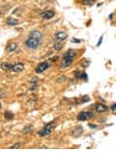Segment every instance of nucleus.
Wrapping results in <instances>:
<instances>
[{
	"instance_id": "obj_20",
	"label": "nucleus",
	"mask_w": 116,
	"mask_h": 164,
	"mask_svg": "<svg viewBox=\"0 0 116 164\" xmlns=\"http://www.w3.org/2000/svg\"><path fill=\"white\" fill-rule=\"evenodd\" d=\"M63 81H66V77H64V76H61V77L57 78V82H63Z\"/></svg>"
},
{
	"instance_id": "obj_26",
	"label": "nucleus",
	"mask_w": 116,
	"mask_h": 164,
	"mask_svg": "<svg viewBox=\"0 0 116 164\" xmlns=\"http://www.w3.org/2000/svg\"><path fill=\"white\" fill-rule=\"evenodd\" d=\"M58 60V57H52L51 58V61H52V62H54V61H57Z\"/></svg>"
},
{
	"instance_id": "obj_10",
	"label": "nucleus",
	"mask_w": 116,
	"mask_h": 164,
	"mask_svg": "<svg viewBox=\"0 0 116 164\" xmlns=\"http://www.w3.org/2000/svg\"><path fill=\"white\" fill-rule=\"evenodd\" d=\"M16 48H17V44L16 42H10V44H8V46H6V51L8 52H14Z\"/></svg>"
},
{
	"instance_id": "obj_8",
	"label": "nucleus",
	"mask_w": 116,
	"mask_h": 164,
	"mask_svg": "<svg viewBox=\"0 0 116 164\" xmlns=\"http://www.w3.org/2000/svg\"><path fill=\"white\" fill-rule=\"evenodd\" d=\"M95 109H96V112H99V113H104V112L107 111V107L104 103H98L96 106H95Z\"/></svg>"
},
{
	"instance_id": "obj_27",
	"label": "nucleus",
	"mask_w": 116,
	"mask_h": 164,
	"mask_svg": "<svg viewBox=\"0 0 116 164\" xmlns=\"http://www.w3.org/2000/svg\"><path fill=\"white\" fill-rule=\"evenodd\" d=\"M0 109H1V103H0Z\"/></svg>"
},
{
	"instance_id": "obj_24",
	"label": "nucleus",
	"mask_w": 116,
	"mask_h": 164,
	"mask_svg": "<svg viewBox=\"0 0 116 164\" xmlns=\"http://www.w3.org/2000/svg\"><path fill=\"white\" fill-rule=\"evenodd\" d=\"M115 103H112V106H111V111H112V112H115Z\"/></svg>"
},
{
	"instance_id": "obj_18",
	"label": "nucleus",
	"mask_w": 116,
	"mask_h": 164,
	"mask_svg": "<svg viewBox=\"0 0 116 164\" xmlns=\"http://www.w3.org/2000/svg\"><path fill=\"white\" fill-rule=\"evenodd\" d=\"M20 147H21V143H16V144L11 145V147H10V149H16V148H20Z\"/></svg>"
},
{
	"instance_id": "obj_1",
	"label": "nucleus",
	"mask_w": 116,
	"mask_h": 164,
	"mask_svg": "<svg viewBox=\"0 0 116 164\" xmlns=\"http://www.w3.org/2000/svg\"><path fill=\"white\" fill-rule=\"evenodd\" d=\"M42 37H43V35H42L41 31H38V30H32L29 34L27 39L25 40V46L27 48H30V50H36L41 45Z\"/></svg>"
},
{
	"instance_id": "obj_12",
	"label": "nucleus",
	"mask_w": 116,
	"mask_h": 164,
	"mask_svg": "<svg viewBox=\"0 0 116 164\" xmlns=\"http://www.w3.org/2000/svg\"><path fill=\"white\" fill-rule=\"evenodd\" d=\"M6 24L8 25H17L19 24V20L14 19V18H9V19L6 20Z\"/></svg>"
},
{
	"instance_id": "obj_15",
	"label": "nucleus",
	"mask_w": 116,
	"mask_h": 164,
	"mask_svg": "<svg viewBox=\"0 0 116 164\" xmlns=\"http://www.w3.org/2000/svg\"><path fill=\"white\" fill-rule=\"evenodd\" d=\"M32 129H33V128H32V125H26V127L24 128V131H22V132H24L25 134H27V133H30V132H32Z\"/></svg>"
},
{
	"instance_id": "obj_25",
	"label": "nucleus",
	"mask_w": 116,
	"mask_h": 164,
	"mask_svg": "<svg viewBox=\"0 0 116 164\" xmlns=\"http://www.w3.org/2000/svg\"><path fill=\"white\" fill-rule=\"evenodd\" d=\"M89 127H90V128H96L98 125L96 124H90V123H89Z\"/></svg>"
},
{
	"instance_id": "obj_21",
	"label": "nucleus",
	"mask_w": 116,
	"mask_h": 164,
	"mask_svg": "<svg viewBox=\"0 0 116 164\" xmlns=\"http://www.w3.org/2000/svg\"><path fill=\"white\" fill-rule=\"evenodd\" d=\"M31 81H32V83H38V78L37 77H33Z\"/></svg>"
},
{
	"instance_id": "obj_14",
	"label": "nucleus",
	"mask_w": 116,
	"mask_h": 164,
	"mask_svg": "<svg viewBox=\"0 0 116 164\" xmlns=\"http://www.w3.org/2000/svg\"><path fill=\"white\" fill-rule=\"evenodd\" d=\"M82 4L85 5V6H91V5L95 4V1L94 0H82Z\"/></svg>"
},
{
	"instance_id": "obj_28",
	"label": "nucleus",
	"mask_w": 116,
	"mask_h": 164,
	"mask_svg": "<svg viewBox=\"0 0 116 164\" xmlns=\"http://www.w3.org/2000/svg\"><path fill=\"white\" fill-rule=\"evenodd\" d=\"M0 15H1V10H0Z\"/></svg>"
},
{
	"instance_id": "obj_4",
	"label": "nucleus",
	"mask_w": 116,
	"mask_h": 164,
	"mask_svg": "<svg viewBox=\"0 0 116 164\" xmlns=\"http://www.w3.org/2000/svg\"><path fill=\"white\" fill-rule=\"evenodd\" d=\"M68 37V34L66 31H58L54 34V42H62L63 40H66Z\"/></svg>"
},
{
	"instance_id": "obj_16",
	"label": "nucleus",
	"mask_w": 116,
	"mask_h": 164,
	"mask_svg": "<svg viewBox=\"0 0 116 164\" xmlns=\"http://www.w3.org/2000/svg\"><path fill=\"white\" fill-rule=\"evenodd\" d=\"M4 116H5V119H12V118H14V115H12L11 112H9V111H6Z\"/></svg>"
},
{
	"instance_id": "obj_23",
	"label": "nucleus",
	"mask_w": 116,
	"mask_h": 164,
	"mask_svg": "<svg viewBox=\"0 0 116 164\" xmlns=\"http://www.w3.org/2000/svg\"><path fill=\"white\" fill-rule=\"evenodd\" d=\"M101 42H103V37H100V40H99V42L96 44V46H100V45H101Z\"/></svg>"
},
{
	"instance_id": "obj_5",
	"label": "nucleus",
	"mask_w": 116,
	"mask_h": 164,
	"mask_svg": "<svg viewBox=\"0 0 116 164\" xmlns=\"http://www.w3.org/2000/svg\"><path fill=\"white\" fill-rule=\"evenodd\" d=\"M93 117V113L91 112H87V111H83L78 115V121H88Z\"/></svg>"
},
{
	"instance_id": "obj_19",
	"label": "nucleus",
	"mask_w": 116,
	"mask_h": 164,
	"mask_svg": "<svg viewBox=\"0 0 116 164\" xmlns=\"http://www.w3.org/2000/svg\"><path fill=\"white\" fill-rule=\"evenodd\" d=\"M88 101H89V97H88V96H84V97H83V99L80 101V103H85V102H88Z\"/></svg>"
},
{
	"instance_id": "obj_17",
	"label": "nucleus",
	"mask_w": 116,
	"mask_h": 164,
	"mask_svg": "<svg viewBox=\"0 0 116 164\" xmlns=\"http://www.w3.org/2000/svg\"><path fill=\"white\" fill-rule=\"evenodd\" d=\"M61 48H62V44H61V42H56V44H54V50H56V51H59Z\"/></svg>"
},
{
	"instance_id": "obj_3",
	"label": "nucleus",
	"mask_w": 116,
	"mask_h": 164,
	"mask_svg": "<svg viewBox=\"0 0 116 164\" xmlns=\"http://www.w3.org/2000/svg\"><path fill=\"white\" fill-rule=\"evenodd\" d=\"M56 127V123L54 122H52V123H48V124H46L45 127H43V129L42 131H40L38 134L41 135V137H45V135H48L51 132H52V129Z\"/></svg>"
},
{
	"instance_id": "obj_22",
	"label": "nucleus",
	"mask_w": 116,
	"mask_h": 164,
	"mask_svg": "<svg viewBox=\"0 0 116 164\" xmlns=\"http://www.w3.org/2000/svg\"><path fill=\"white\" fill-rule=\"evenodd\" d=\"M82 40H79V39H73V42H75V44H79Z\"/></svg>"
},
{
	"instance_id": "obj_13",
	"label": "nucleus",
	"mask_w": 116,
	"mask_h": 164,
	"mask_svg": "<svg viewBox=\"0 0 116 164\" xmlns=\"http://www.w3.org/2000/svg\"><path fill=\"white\" fill-rule=\"evenodd\" d=\"M82 133H83V128H82V127H77L75 131L73 132V135H74V137H79Z\"/></svg>"
},
{
	"instance_id": "obj_7",
	"label": "nucleus",
	"mask_w": 116,
	"mask_h": 164,
	"mask_svg": "<svg viewBox=\"0 0 116 164\" xmlns=\"http://www.w3.org/2000/svg\"><path fill=\"white\" fill-rule=\"evenodd\" d=\"M49 66L48 62H46V61H43V62H41L38 66L36 67V73H41V72H43L45 70H47Z\"/></svg>"
},
{
	"instance_id": "obj_9",
	"label": "nucleus",
	"mask_w": 116,
	"mask_h": 164,
	"mask_svg": "<svg viewBox=\"0 0 116 164\" xmlns=\"http://www.w3.org/2000/svg\"><path fill=\"white\" fill-rule=\"evenodd\" d=\"M24 68H25L24 64L19 62V64H15V65L12 66V71H14V72H21V71H24Z\"/></svg>"
},
{
	"instance_id": "obj_2",
	"label": "nucleus",
	"mask_w": 116,
	"mask_h": 164,
	"mask_svg": "<svg viewBox=\"0 0 116 164\" xmlns=\"http://www.w3.org/2000/svg\"><path fill=\"white\" fill-rule=\"evenodd\" d=\"M75 55H77V52H75L74 50H69V51H67V52L62 56L61 67L66 68V67H68V66H70V65L73 64V60H74V57H75Z\"/></svg>"
},
{
	"instance_id": "obj_6",
	"label": "nucleus",
	"mask_w": 116,
	"mask_h": 164,
	"mask_svg": "<svg viewBox=\"0 0 116 164\" xmlns=\"http://www.w3.org/2000/svg\"><path fill=\"white\" fill-rule=\"evenodd\" d=\"M53 16H54V11L53 10H45V11L41 12V18L45 20H51Z\"/></svg>"
},
{
	"instance_id": "obj_11",
	"label": "nucleus",
	"mask_w": 116,
	"mask_h": 164,
	"mask_svg": "<svg viewBox=\"0 0 116 164\" xmlns=\"http://www.w3.org/2000/svg\"><path fill=\"white\" fill-rule=\"evenodd\" d=\"M12 66L14 65H11V64H8V62H3L1 64V70H5V71H11L12 70Z\"/></svg>"
}]
</instances>
